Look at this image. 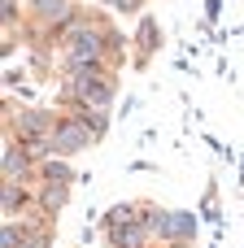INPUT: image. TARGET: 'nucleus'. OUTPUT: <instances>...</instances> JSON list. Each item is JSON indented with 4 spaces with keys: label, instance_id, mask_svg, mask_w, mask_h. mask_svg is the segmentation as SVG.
Masks as SVG:
<instances>
[{
    "label": "nucleus",
    "instance_id": "nucleus-1",
    "mask_svg": "<svg viewBox=\"0 0 244 248\" xmlns=\"http://www.w3.org/2000/svg\"><path fill=\"white\" fill-rule=\"evenodd\" d=\"M70 87H74V96L92 109H105L109 100H114V83L109 78H100V74H70Z\"/></svg>",
    "mask_w": 244,
    "mask_h": 248
},
{
    "label": "nucleus",
    "instance_id": "nucleus-2",
    "mask_svg": "<svg viewBox=\"0 0 244 248\" xmlns=\"http://www.w3.org/2000/svg\"><path fill=\"white\" fill-rule=\"evenodd\" d=\"M87 140H92V131H87L83 122H57V126H52V153H57V157H74V153H83Z\"/></svg>",
    "mask_w": 244,
    "mask_h": 248
},
{
    "label": "nucleus",
    "instance_id": "nucleus-3",
    "mask_svg": "<svg viewBox=\"0 0 244 248\" xmlns=\"http://www.w3.org/2000/svg\"><path fill=\"white\" fill-rule=\"evenodd\" d=\"M52 126H57V122H52L48 113H39V109H22V113H17V135H22V140L52 135Z\"/></svg>",
    "mask_w": 244,
    "mask_h": 248
},
{
    "label": "nucleus",
    "instance_id": "nucleus-4",
    "mask_svg": "<svg viewBox=\"0 0 244 248\" xmlns=\"http://www.w3.org/2000/svg\"><path fill=\"white\" fill-rule=\"evenodd\" d=\"M144 227H135V222H118V227H109V248H144Z\"/></svg>",
    "mask_w": 244,
    "mask_h": 248
},
{
    "label": "nucleus",
    "instance_id": "nucleus-5",
    "mask_svg": "<svg viewBox=\"0 0 244 248\" xmlns=\"http://www.w3.org/2000/svg\"><path fill=\"white\" fill-rule=\"evenodd\" d=\"M26 170H31V153H26V148H17V144H9V148H4V179H13V183H17Z\"/></svg>",
    "mask_w": 244,
    "mask_h": 248
},
{
    "label": "nucleus",
    "instance_id": "nucleus-6",
    "mask_svg": "<svg viewBox=\"0 0 244 248\" xmlns=\"http://www.w3.org/2000/svg\"><path fill=\"white\" fill-rule=\"evenodd\" d=\"M31 4H35V13H39L44 22H57V17L65 22V17H70V0H31Z\"/></svg>",
    "mask_w": 244,
    "mask_h": 248
},
{
    "label": "nucleus",
    "instance_id": "nucleus-7",
    "mask_svg": "<svg viewBox=\"0 0 244 248\" xmlns=\"http://www.w3.org/2000/svg\"><path fill=\"white\" fill-rule=\"evenodd\" d=\"M44 174H48V183H70V179H74V174H70V166H65V161H61L57 153H52V157L44 161Z\"/></svg>",
    "mask_w": 244,
    "mask_h": 248
},
{
    "label": "nucleus",
    "instance_id": "nucleus-8",
    "mask_svg": "<svg viewBox=\"0 0 244 248\" xmlns=\"http://www.w3.org/2000/svg\"><path fill=\"white\" fill-rule=\"evenodd\" d=\"M170 235L192 240V235H196V218H192V214H170Z\"/></svg>",
    "mask_w": 244,
    "mask_h": 248
},
{
    "label": "nucleus",
    "instance_id": "nucleus-9",
    "mask_svg": "<svg viewBox=\"0 0 244 248\" xmlns=\"http://www.w3.org/2000/svg\"><path fill=\"white\" fill-rule=\"evenodd\" d=\"M17 205H26V192H22L13 179H4V214H13Z\"/></svg>",
    "mask_w": 244,
    "mask_h": 248
},
{
    "label": "nucleus",
    "instance_id": "nucleus-10",
    "mask_svg": "<svg viewBox=\"0 0 244 248\" xmlns=\"http://www.w3.org/2000/svg\"><path fill=\"white\" fill-rule=\"evenodd\" d=\"M39 196H44V209H61L65 205V183H48Z\"/></svg>",
    "mask_w": 244,
    "mask_h": 248
},
{
    "label": "nucleus",
    "instance_id": "nucleus-11",
    "mask_svg": "<svg viewBox=\"0 0 244 248\" xmlns=\"http://www.w3.org/2000/svg\"><path fill=\"white\" fill-rule=\"evenodd\" d=\"M79 122H83V126H87V131H92V135H105V126H109V122H105V113H100V109H96V113H92V109H87V113H83V118H79Z\"/></svg>",
    "mask_w": 244,
    "mask_h": 248
},
{
    "label": "nucleus",
    "instance_id": "nucleus-12",
    "mask_svg": "<svg viewBox=\"0 0 244 248\" xmlns=\"http://www.w3.org/2000/svg\"><path fill=\"white\" fill-rule=\"evenodd\" d=\"M140 44H144V52H153V48H157V26H153V22H144V31H140Z\"/></svg>",
    "mask_w": 244,
    "mask_h": 248
},
{
    "label": "nucleus",
    "instance_id": "nucleus-13",
    "mask_svg": "<svg viewBox=\"0 0 244 248\" xmlns=\"http://www.w3.org/2000/svg\"><path fill=\"white\" fill-rule=\"evenodd\" d=\"M17 17V0H4V22H13Z\"/></svg>",
    "mask_w": 244,
    "mask_h": 248
},
{
    "label": "nucleus",
    "instance_id": "nucleus-14",
    "mask_svg": "<svg viewBox=\"0 0 244 248\" xmlns=\"http://www.w3.org/2000/svg\"><path fill=\"white\" fill-rule=\"evenodd\" d=\"M114 4H122V9H135V4H140V0H114Z\"/></svg>",
    "mask_w": 244,
    "mask_h": 248
}]
</instances>
